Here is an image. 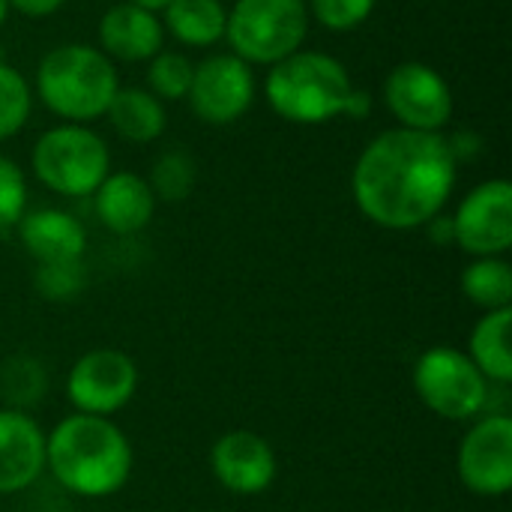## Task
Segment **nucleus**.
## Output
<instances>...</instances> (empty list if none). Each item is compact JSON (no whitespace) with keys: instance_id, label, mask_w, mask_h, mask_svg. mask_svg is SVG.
Instances as JSON below:
<instances>
[{"instance_id":"31","label":"nucleus","mask_w":512,"mask_h":512,"mask_svg":"<svg viewBox=\"0 0 512 512\" xmlns=\"http://www.w3.org/2000/svg\"><path fill=\"white\" fill-rule=\"evenodd\" d=\"M432 237L441 243H453V219H432Z\"/></svg>"},{"instance_id":"5","label":"nucleus","mask_w":512,"mask_h":512,"mask_svg":"<svg viewBox=\"0 0 512 512\" xmlns=\"http://www.w3.org/2000/svg\"><path fill=\"white\" fill-rule=\"evenodd\" d=\"M108 165L111 156L105 141L81 123L54 126L42 132L33 147V171L39 183L66 198L93 195L108 177Z\"/></svg>"},{"instance_id":"29","label":"nucleus","mask_w":512,"mask_h":512,"mask_svg":"<svg viewBox=\"0 0 512 512\" xmlns=\"http://www.w3.org/2000/svg\"><path fill=\"white\" fill-rule=\"evenodd\" d=\"M66 0H9V6H15L18 12L30 15V18H45L51 12H57Z\"/></svg>"},{"instance_id":"24","label":"nucleus","mask_w":512,"mask_h":512,"mask_svg":"<svg viewBox=\"0 0 512 512\" xmlns=\"http://www.w3.org/2000/svg\"><path fill=\"white\" fill-rule=\"evenodd\" d=\"M30 117V87L18 69L0 63V141L12 138Z\"/></svg>"},{"instance_id":"12","label":"nucleus","mask_w":512,"mask_h":512,"mask_svg":"<svg viewBox=\"0 0 512 512\" xmlns=\"http://www.w3.org/2000/svg\"><path fill=\"white\" fill-rule=\"evenodd\" d=\"M384 102L402 129L438 132L453 117V93L447 81L426 63H399L384 81Z\"/></svg>"},{"instance_id":"26","label":"nucleus","mask_w":512,"mask_h":512,"mask_svg":"<svg viewBox=\"0 0 512 512\" xmlns=\"http://www.w3.org/2000/svg\"><path fill=\"white\" fill-rule=\"evenodd\" d=\"M45 390V372L39 363L15 357L3 366V396L12 402H36Z\"/></svg>"},{"instance_id":"14","label":"nucleus","mask_w":512,"mask_h":512,"mask_svg":"<svg viewBox=\"0 0 512 512\" xmlns=\"http://www.w3.org/2000/svg\"><path fill=\"white\" fill-rule=\"evenodd\" d=\"M45 468V435L18 408H0V495L21 492Z\"/></svg>"},{"instance_id":"10","label":"nucleus","mask_w":512,"mask_h":512,"mask_svg":"<svg viewBox=\"0 0 512 512\" xmlns=\"http://www.w3.org/2000/svg\"><path fill=\"white\" fill-rule=\"evenodd\" d=\"M459 480L480 498H501L512 489V420L483 417L462 441L456 456Z\"/></svg>"},{"instance_id":"23","label":"nucleus","mask_w":512,"mask_h":512,"mask_svg":"<svg viewBox=\"0 0 512 512\" xmlns=\"http://www.w3.org/2000/svg\"><path fill=\"white\" fill-rule=\"evenodd\" d=\"M192 72L195 66L189 63V57L183 54H174V51H159L150 57V66H147V84L153 90V96L159 99H180L189 93V84H192Z\"/></svg>"},{"instance_id":"13","label":"nucleus","mask_w":512,"mask_h":512,"mask_svg":"<svg viewBox=\"0 0 512 512\" xmlns=\"http://www.w3.org/2000/svg\"><path fill=\"white\" fill-rule=\"evenodd\" d=\"M210 468L228 492L261 495L276 480V453L261 435L237 429L213 444Z\"/></svg>"},{"instance_id":"20","label":"nucleus","mask_w":512,"mask_h":512,"mask_svg":"<svg viewBox=\"0 0 512 512\" xmlns=\"http://www.w3.org/2000/svg\"><path fill=\"white\" fill-rule=\"evenodd\" d=\"M228 12L219 0H171L165 6V24L183 45H213L225 36Z\"/></svg>"},{"instance_id":"28","label":"nucleus","mask_w":512,"mask_h":512,"mask_svg":"<svg viewBox=\"0 0 512 512\" xmlns=\"http://www.w3.org/2000/svg\"><path fill=\"white\" fill-rule=\"evenodd\" d=\"M378 0H309L315 18L330 30H354L360 27Z\"/></svg>"},{"instance_id":"6","label":"nucleus","mask_w":512,"mask_h":512,"mask_svg":"<svg viewBox=\"0 0 512 512\" xmlns=\"http://www.w3.org/2000/svg\"><path fill=\"white\" fill-rule=\"evenodd\" d=\"M309 30L306 0H237L225 36L246 63H279L300 51Z\"/></svg>"},{"instance_id":"2","label":"nucleus","mask_w":512,"mask_h":512,"mask_svg":"<svg viewBox=\"0 0 512 512\" xmlns=\"http://www.w3.org/2000/svg\"><path fill=\"white\" fill-rule=\"evenodd\" d=\"M45 468L72 495L108 498L132 474V444L108 417L72 414L45 435Z\"/></svg>"},{"instance_id":"4","label":"nucleus","mask_w":512,"mask_h":512,"mask_svg":"<svg viewBox=\"0 0 512 512\" xmlns=\"http://www.w3.org/2000/svg\"><path fill=\"white\" fill-rule=\"evenodd\" d=\"M117 72L105 51L90 45H60L48 51L36 69L42 102L69 123L102 117L117 93Z\"/></svg>"},{"instance_id":"18","label":"nucleus","mask_w":512,"mask_h":512,"mask_svg":"<svg viewBox=\"0 0 512 512\" xmlns=\"http://www.w3.org/2000/svg\"><path fill=\"white\" fill-rule=\"evenodd\" d=\"M512 309L486 312L474 333H471V363L483 372V378L492 384H510L512 381Z\"/></svg>"},{"instance_id":"11","label":"nucleus","mask_w":512,"mask_h":512,"mask_svg":"<svg viewBox=\"0 0 512 512\" xmlns=\"http://www.w3.org/2000/svg\"><path fill=\"white\" fill-rule=\"evenodd\" d=\"M192 111L216 126L240 120L255 99V78L246 60L237 54H213L192 72L186 93Z\"/></svg>"},{"instance_id":"3","label":"nucleus","mask_w":512,"mask_h":512,"mask_svg":"<svg viewBox=\"0 0 512 512\" xmlns=\"http://www.w3.org/2000/svg\"><path fill=\"white\" fill-rule=\"evenodd\" d=\"M354 84L345 66L321 51H294L273 63L264 93L270 108L291 123H327L345 111Z\"/></svg>"},{"instance_id":"33","label":"nucleus","mask_w":512,"mask_h":512,"mask_svg":"<svg viewBox=\"0 0 512 512\" xmlns=\"http://www.w3.org/2000/svg\"><path fill=\"white\" fill-rule=\"evenodd\" d=\"M6 12H9V0H0V24L6 21Z\"/></svg>"},{"instance_id":"1","label":"nucleus","mask_w":512,"mask_h":512,"mask_svg":"<svg viewBox=\"0 0 512 512\" xmlns=\"http://www.w3.org/2000/svg\"><path fill=\"white\" fill-rule=\"evenodd\" d=\"M456 186V156L444 135L381 132L357 159L351 189L360 213L381 228L411 231L432 222Z\"/></svg>"},{"instance_id":"7","label":"nucleus","mask_w":512,"mask_h":512,"mask_svg":"<svg viewBox=\"0 0 512 512\" xmlns=\"http://www.w3.org/2000/svg\"><path fill=\"white\" fill-rule=\"evenodd\" d=\"M414 390L420 402L453 423L474 420L489 402V381L471 357L453 345H435L414 366Z\"/></svg>"},{"instance_id":"17","label":"nucleus","mask_w":512,"mask_h":512,"mask_svg":"<svg viewBox=\"0 0 512 512\" xmlns=\"http://www.w3.org/2000/svg\"><path fill=\"white\" fill-rule=\"evenodd\" d=\"M18 237L24 249L39 261V264H57V261H81L87 234L81 222L63 210H36L21 216L18 222Z\"/></svg>"},{"instance_id":"25","label":"nucleus","mask_w":512,"mask_h":512,"mask_svg":"<svg viewBox=\"0 0 512 512\" xmlns=\"http://www.w3.org/2000/svg\"><path fill=\"white\" fill-rule=\"evenodd\" d=\"M84 285V267L81 261H57V264H39L36 270V288L48 300H69Z\"/></svg>"},{"instance_id":"15","label":"nucleus","mask_w":512,"mask_h":512,"mask_svg":"<svg viewBox=\"0 0 512 512\" xmlns=\"http://www.w3.org/2000/svg\"><path fill=\"white\" fill-rule=\"evenodd\" d=\"M165 27L156 12H147L135 3L111 6L99 21V42L108 54L120 60H150L162 51Z\"/></svg>"},{"instance_id":"32","label":"nucleus","mask_w":512,"mask_h":512,"mask_svg":"<svg viewBox=\"0 0 512 512\" xmlns=\"http://www.w3.org/2000/svg\"><path fill=\"white\" fill-rule=\"evenodd\" d=\"M129 3H135V6H141V9H147V12H159V9H165L171 0H129Z\"/></svg>"},{"instance_id":"21","label":"nucleus","mask_w":512,"mask_h":512,"mask_svg":"<svg viewBox=\"0 0 512 512\" xmlns=\"http://www.w3.org/2000/svg\"><path fill=\"white\" fill-rule=\"evenodd\" d=\"M462 291H465V297L474 306H480L486 312L510 309L512 267L501 255H495V258H477L462 273Z\"/></svg>"},{"instance_id":"9","label":"nucleus","mask_w":512,"mask_h":512,"mask_svg":"<svg viewBox=\"0 0 512 512\" xmlns=\"http://www.w3.org/2000/svg\"><path fill=\"white\" fill-rule=\"evenodd\" d=\"M453 243L468 255L495 258L512 246V186L507 180L480 183L453 213Z\"/></svg>"},{"instance_id":"16","label":"nucleus","mask_w":512,"mask_h":512,"mask_svg":"<svg viewBox=\"0 0 512 512\" xmlns=\"http://www.w3.org/2000/svg\"><path fill=\"white\" fill-rule=\"evenodd\" d=\"M96 195V216L114 234H135L153 219V189L144 177L132 171L108 174Z\"/></svg>"},{"instance_id":"27","label":"nucleus","mask_w":512,"mask_h":512,"mask_svg":"<svg viewBox=\"0 0 512 512\" xmlns=\"http://www.w3.org/2000/svg\"><path fill=\"white\" fill-rule=\"evenodd\" d=\"M24 207H27L24 174L12 159L0 156V231L18 225L24 216Z\"/></svg>"},{"instance_id":"8","label":"nucleus","mask_w":512,"mask_h":512,"mask_svg":"<svg viewBox=\"0 0 512 512\" xmlns=\"http://www.w3.org/2000/svg\"><path fill=\"white\" fill-rule=\"evenodd\" d=\"M138 390L135 360L114 348L87 351L66 378V396L78 414L108 417L117 414Z\"/></svg>"},{"instance_id":"19","label":"nucleus","mask_w":512,"mask_h":512,"mask_svg":"<svg viewBox=\"0 0 512 512\" xmlns=\"http://www.w3.org/2000/svg\"><path fill=\"white\" fill-rule=\"evenodd\" d=\"M105 114H108L114 132L135 144H147L165 132L162 102L141 87H117Z\"/></svg>"},{"instance_id":"22","label":"nucleus","mask_w":512,"mask_h":512,"mask_svg":"<svg viewBox=\"0 0 512 512\" xmlns=\"http://www.w3.org/2000/svg\"><path fill=\"white\" fill-rule=\"evenodd\" d=\"M195 162L186 150H168L156 159L150 189L165 201H183L195 186Z\"/></svg>"},{"instance_id":"30","label":"nucleus","mask_w":512,"mask_h":512,"mask_svg":"<svg viewBox=\"0 0 512 512\" xmlns=\"http://www.w3.org/2000/svg\"><path fill=\"white\" fill-rule=\"evenodd\" d=\"M369 108H372V99H369V93H363V90H351V96H348V102H345V111L342 114H348V117H354V120H360V117H366L369 114Z\"/></svg>"}]
</instances>
